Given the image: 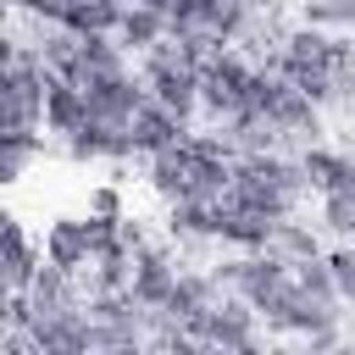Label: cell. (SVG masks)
<instances>
[{
    "mask_svg": "<svg viewBox=\"0 0 355 355\" xmlns=\"http://www.w3.org/2000/svg\"><path fill=\"white\" fill-rule=\"evenodd\" d=\"M89 322H94V349H122V344H150L155 333V311H144L128 288L122 294H89Z\"/></svg>",
    "mask_w": 355,
    "mask_h": 355,
    "instance_id": "cell-3",
    "label": "cell"
},
{
    "mask_svg": "<svg viewBox=\"0 0 355 355\" xmlns=\"http://www.w3.org/2000/svg\"><path fill=\"white\" fill-rule=\"evenodd\" d=\"M250 78H255V61H244L239 50H222L216 61L200 67V111L222 128L233 116L250 111Z\"/></svg>",
    "mask_w": 355,
    "mask_h": 355,
    "instance_id": "cell-2",
    "label": "cell"
},
{
    "mask_svg": "<svg viewBox=\"0 0 355 355\" xmlns=\"http://www.w3.org/2000/svg\"><path fill=\"white\" fill-rule=\"evenodd\" d=\"M44 261L50 266H61V272H83V266H94V250H89V216H55L50 227H44Z\"/></svg>",
    "mask_w": 355,
    "mask_h": 355,
    "instance_id": "cell-10",
    "label": "cell"
},
{
    "mask_svg": "<svg viewBox=\"0 0 355 355\" xmlns=\"http://www.w3.org/2000/svg\"><path fill=\"white\" fill-rule=\"evenodd\" d=\"M344 150H349V155H355V122H349V133H344Z\"/></svg>",
    "mask_w": 355,
    "mask_h": 355,
    "instance_id": "cell-30",
    "label": "cell"
},
{
    "mask_svg": "<svg viewBox=\"0 0 355 355\" xmlns=\"http://www.w3.org/2000/svg\"><path fill=\"white\" fill-rule=\"evenodd\" d=\"M194 128L183 122V116H172L161 100H144L139 105V116L128 122V139H133V150L150 161V155H161V150H172V144H183Z\"/></svg>",
    "mask_w": 355,
    "mask_h": 355,
    "instance_id": "cell-9",
    "label": "cell"
},
{
    "mask_svg": "<svg viewBox=\"0 0 355 355\" xmlns=\"http://www.w3.org/2000/svg\"><path fill=\"white\" fill-rule=\"evenodd\" d=\"M28 161H44V139L39 133H0V183H17L28 172Z\"/></svg>",
    "mask_w": 355,
    "mask_h": 355,
    "instance_id": "cell-20",
    "label": "cell"
},
{
    "mask_svg": "<svg viewBox=\"0 0 355 355\" xmlns=\"http://www.w3.org/2000/svg\"><path fill=\"white\" fill-rule=\"evenodd\" d=\"M344 344L355 349V316H344Z\"/></svg>",
    "mask_w": 355,
    "mask_h": 355,
    "instance_id": "cell-28",
    "label": "cell"
},
{
    "mask_svg": "<svg viewBox=\"0 0 355 355\" xmlns=\"http://www.w3.org/2000/svg\"><path fill=\"white\" fill-rule=\"evenodd\" d=\"M139 78H144L150 100H161L172 116H183L194 128V116H200V67L178 50V39H161L155 50H144L139 55Z\"/></svg>",
    "mask_w": 355,
    "mask_h": 355,
    "instance_id": "cell-1",
    "label": "cell"
},
{
    "mask_svg": "<svg viewBox=\"0 0 355 355\" xmlns=\"http://www.w3.org/2000/svg\"><path fill=\"white\" fill-rule=\"evenodd\" d=\"M327 266H333V283H338L344 305H355V244H333L327 250Z\"/></svg>",
    "mask_w": 355,
    "mask_h": 355,
    "instance_id": "cell-24",
    "label": "cell"
},
{
    "mask_svg": "<svg viewBox=\"0 0 355 355\" xmlns=\"http://www.w3.org/2000/svg\"><path fill=\"white\" fill-rule=\"evenodd\" d=\"M83 100H89V116H100V122H111V128H128V122L139 116V105L150 100V89H144V78L116 72V78L83 83Z\"/></svg>",
    "mask_w": 355,
    "mask_h": 355,
    "instance_id": "cell-7",
    "label": "cell"
},
{
    "mask_svg": "<svg viewBox=\"0 0 355 355\" xmlns=\"http://www.w3.org/2000/svg\"><path fill=\"white\" fill-rule=\"evenodd\" d=\"M277 261H288V266H305V261H322V239H316V227L311 222H300V216H288V222H277L272 227V244H266Z\"/></svg>",
    "mask_w": 355,
    "mask_h": 355,
    "instance_id": "cell-19",
    "label": "cell"
},
{
    "mask_svg": "<svg viewBox=\"0 0 355 355\" xmlns=\"http://www.w3.org/2000/svg\"><path fill=\"white\" fill-rule=\"evenodd\" d=\"M316 227H322V233H333L338 244H355V194H322Z\"/></svg>",
    "mask_w": 355,
    "mask_h": 355,
    "instance_id": "cell-22",
    "label": "cell"
},
{
    "mask_svg": "<svg viewBox=\"0 0 355 355\" xmlns=\"http://www.w3.org/2000/svg\"><path fill=\"white\" fill-rule=\"evenodd\" d=\"M144 172H150V189H155L166 205H178V200H200V155L189 150V139L172 144V150H161V155H150Z\"/></svg>",
    "mask_w": 355,
    "mask_h": 355,
    "instance_id": "cell-8",
    "label": "cell"
},
{
    "mask_svg": "<svg viewBox=\"0 0 355 355\" xmlns=\"http://www.w3.org/2000/svg\"><path fill=\"white\" fill-rule=\"evenodd\" d=\"M261 322H266V333H277V338H311V333L344 322V311H338V305H322V300L300 294V283H288V288L261 311Z\"/></svg>",
    "mask_w": 355,
    "mask_h": 355,
    "instance_id": "cell-5",
    "label": "cell"
},
{
    "mask_svg": "<svg viewBox=\"0 0 355 355\" xmlns=\"http://www.w3.org/2000/svg\"><path fill=\"white\" fill-rule=\"evenodd\" d=\"M89 122V100L83 89H72L67 78H50V94H44V133H55L61 144Z\"/></svg>",
    "mask_w": 355,
    "mask_h": 355,
    "instance_id": "cell-16",
    "label": "cell"
},
{
    "mask_svg": "<svg viewBox=\"0 0 355 355\" xmlns=\"http://www.w3.org/2000/svg\"><path fill=\"white\" fill-rule=\"evenodd\" d=\"M161 39H172L166 11H155V6H128V11H122V28H116V44H122V50L144 55V50H155Z\"/></svg>",
    "mask_w": 355,
    "mask_h": 355,
    "instance_id": "cell-17",
    "label": "cell"
},
{
    "mask_svg": "<svg viewBox=\"0 0 355 355\" xmlns=\"http://www.w3.org/2000/svg\"><path fill=\"white\" fill-rule=\"evenodd\" d=\"M105 355H155L150 344H122V349H105Z\"/></svg>",
    "mask_w": 355,
    "mask_h": 355,
    "instance_id": "cell-27",
    "label": "cell"
},
{
    "mask_svg": "<svg viewBox=\"0 0 355 355\" xmlns=\"http://www.w3.org/2000/svg\"><path fill=\"white\" fill-rule=\"evenodd\" d=\"M333 355H355V349H349V344H338V349H333Z\"/></svg>",
    "mask_w": 355,
    "mask_h": 355,
    "instance_id": "cell-32",
    "label": "cell"
},
{
    "mask_svg": "<svg viewBox=\"0 0 355 355\" xmlns=\"http://www.w3.org/2000/svg\"><path fill=\"white\" fill-rule=\"evenodd\" d=\"M116 72H128V50L116 44V39H83V50H78V72H72V89H83V83H94V78H116Z\"/></svg>",
    "mask_w": 355,
    "mask_h": 355,
    "instance_id": "cell-18",
    "label": "cell"
},
{
    "mask_svg": "<svg viewBox=\"0 0 355 355\" xmlns=\"http://www.w3.org/2000/svg\"><path fill=\"white\" fill-rule=\"evenodd\" d=\"M294 283H300V294H311V300H322V305H344V294H338V283H333V266H327V255H322V261H305V266H294Z\"/></svg>",
    "mask_w": 355,
    "mask_h": 355,
    "instance_id": "cell-23",
    "label": "cell"
},
{
    "mask_svg": "<svg viewBox=\"0 0 355 355\" xmlns=\"http://www.w3.org/2000/svg\"><path fill=\"white\" fill-rule=\"evenodd\" d=\"M6 6H11V11H22V6H28V0H6Z\"/></svg>",
    "mask_w": 355,
    "mask_h": 355,
    "instance_id": "cell-31",
    "label": "cell"
},
{
    "mask_svg": "<svg viewBox=\"0 0 355 355\" xmlns=\"http://www.w3.org/2000/svg\"><path fill=\"white\" fill-rule=\"evenodd\" d=\"M144 6H155V11H166V17H172V6H178V0H144Z\"/></svg>",
    "mask_w": 355,
    "mask_h": 355,
    "instance_id": "cell-29",
    "label": "cell"
},
{
    "mask_svg": "<svg viewBox=\"0 0 355 355\" xmlns=\"http://www.w3.org/2000/svg\"><path fill=\"white\" fill-rule=\"evenodd\" d=\"M0 266H6V294H28L33 277L44 272V244H33L17 216H6V261Z\"/></svg>",
    "mask_w": 355,
    "mask_h": 355,
    "instance_id": "cell-12",
    "label": "cell"
},
{
    "mask_svg": "<svg viewBox=\"0 0 355 355\" xmlns=\"http://www.w3.org/2000/svg\"><path fill=\"white\" fill-rule=\"evenodd\" d=\"M89 216H128V200H122V189H116V183H100V189H89Z\"/></svg>",
    "mask_w": 355,
    "mask_h": 355,
    "instance_id": "cell-25",
    "label": "cell"
},
{
    "mask_svg": "<svg viewBox=\"0 0 355 355\" xmlns=\"http://www.w3.org/2000/svg\"><path fill=\"white\" fill-rule=\"evenodd\" d=\"M183 272H189V266L178 261V244H172V239H155L150 250L133 255V283H128V294H133L144 311H161V305L172 300V288H178Z\"/></svg>",
    "mask_w": 355,
    "mask_h": 355,
    "instance_id": "cell-4",
    "label": "cell"
},
{
    "mask_svg": "<svg viewBox=\"0 0 355 355\" xmlns=\"http://www.w3.org/2000/svg\"><path fill=\"white\" fill-rule=\"evenodd\" d=\"M116 6H144V0H116Z\"/></svg>",
    "mask_w": 355,
    "mask_h": 355,
    "instance_id": "cell-33",
    "label": "cell"
},
{
    "mask_svg": "<svg viewBox=\"0 0 355 355\" xmlns=\"http://www.w3.org/2000/svg\"><path fill=\"white\" fill-rule=\"evenodd\" d=\"M300 161H305V178L316 194H355V155L349 150L311 144V150H300Z\"/></svg>",
    "mask_w": 355,
    "mask_h": 355,
    "instance_id": "cell-14",
    "label": "cell"
},
{
    "mask_svg": "<svg viewBox=\"0 0 355 355\" xmlns=\"http://www.w3.org/2000/svg\"><path fill=\"white\" fill-rule=\"evenodd\" d=\"M272 227L277 222H266V216H255V211H244V205H216V244H227V250H239V255H255V250H266L272 244Z\"/></svg>",
    "mask_w": 355,
    "mask_h": 355,
    "instance_id": "cell-13",
    "label": "cell"
},
{
    "mask_svg": "<svg viewBox=\"0 0 355 355\" xmlns=\"http://www.w3.org/2000/svg\"><path fill=\"white\" fill-rule=\"evenodd\" d=\"M67 155H72V161H133L139 150H133L128 128H111V122L89 116V122L67 139Z\"/></svg>",
    "mask_w": 355,
    "mask_h": 355,
    "instance_id": "cell-11",
    "label": "cell"
},
{
    "mask_svg": "<svg viewBox=\"0 0 355 355\" xmlns=\"http://www.w3.org/2000/svg\"><path fill=\"white\" fill-rule=\"evenodd\" d=\"M166 239H172L178 250L216 244V205H205V200H178V205H166Z\"/></svg>",
    "mask_w": 355,
    "mask_h": 355,
    "instance_id": "cell-15",
    "label": "cell"
},
{
    "mask_svg": "<svg viewBox=\"0 0 355 355\" xmlns=\"http://www.w3.org/2000/svg\"><path fill=\"white\" fill-rule=\"evenodd\" d=\"M255 327H261V311H255L244 294H222V300H216V305L189 327V338H205V344H216V349H227V355H233V349H244V344H255V338H261Z\"/></svg>",
    "mask_w": 355,
    "mask_h": 355,
    "instance_id": "cell-6",
    "label": "cell"
},
{
    "mask_svg": "<svg viewBox=\"0 0 355 355\" xmlns=\"http://www.w3.org/2000/svg\"><path fill=\"white\" fill-rule=\"evenodd\" d=\"M344 111H349V122H355V67H349V78H344Z\"/></svg>",
    "mask_w": 355,
    "mask_h": 355,
    "instance_id": "cell-26",
    "label": "cell"
},
{
    "mask_svg": "<svg viewBox=\"0 0 355 355\" xmlns=\"http://www.w3.org/2000/svg\"><path fill=\"white\" fill-rule=\"evenodd\" d=\"M300 22L327 28V33H349L355 28V0H300Z\"/></svg>",
    "mask_w": 355,
    "mask_h": 355,
    "instance_id": "cell-21",
    "label": "cell"
}]
</instances>
